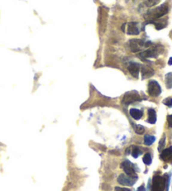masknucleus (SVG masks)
<instances>
[{"mask_svg": "<svg viewBox=\"0 0 172 191\" xmlns=\"http://www.w3.org/2000/svg\"><path fill=\"white\" fill-rule=\"evenodd\" d=\"M167 122L169 124V127H172V114L169 115L167 117Z\"/></svg>", "mask_w": 172, "mask_h": 191, "instance_id": "24", "label": "nucleus"}, {"mask_svg": "<svg viewBox=\"0 0 172 191\" xmlns=\"http://www.w3.org/2000/svg\"><path fill=\"white\" fill-rule=\"evenodd\" d=\"M150 24H154L155 29L157 30H160L167 26L168 20L167 19H158L156 20L150 22Z\"/></svg>", "mask_w": 172, "mask_h": 191, "instance_id": "11", "label": "nucleus"}, {"mask_svg": "<svg viewBox=\"0 0 172 191\" xmlns=\"http://www.w3.org/2000/svg\"><path fill=\"white\" fill-rule=\"evenodd\" d=\"M159 2H160V0H145L143 4L144 5V7L151 8L153 6H155V5L158 4Z\"/></svg>", "mask_w": 172, "mask_h": 191, "instance_id": "18", "label": "nucleus"}, {"mask_svg": "<svg viewBox=\"0 0 172 191\" xmlns=\"http://www.w3.org/2000/svg\"><path fill=\"white\" fill-rule=\"evenodd\" d=\"M165 184H166V182H165V178L159 176V175L154 176L153 179H152L151 191H164Z\"/></svg>", "mask_w": 172, "mask_h": 191, "instance_id": "4", "label": "nucleus"}, {"mask_svg": "<svg viewBox=\"0 0 172 191\" xmlns=\"http://www.w3.org/2000/svg\"><path fill=\"white\" fill-rule=\"evenodd\" d=\"M140 68H141V65L139 64L138 63H131L129 65V71L130 72V74L133 76L134 78H138V74H139V71H140Z\"/></svg>", "mask_w": 172, "mask_h": 191, "instance_id": "10", "label": "nucleus"}, {"mask_svg": "<svg viewBox=\"0 0 172 191\" xmlns=\"http://www.w3.org/2000/svg\"><path fill=\"white\" fill-rule=\"evenodd\" d=\"M121 168L124 169L125 172V174H128L129 176H133V177H138L136 172L133 169V164H132V163L129 160H126L124 163H122L121 164Z\"/></svg>", "mask_w": 172, "mask_h": 191, "instance_id": "9", "label": "nucleus"}, {"mask_svg": "<svg viewBox=\"0 0 172 191\" xmlns=\"http://www.w3.org/2000/svg\"><path fill=\"white\" fill-rule=\"evenodd\" d=\"M148 93L151 97H159L161 94V87L159 84L155 80H151L148 84Z\"/></svg>", "mask_w": 172, "mask_h": 191, "instance_id": "5", "label": "nucleus"}, {"mask_svg": "<svg viewBox=\"0 0 172 191\" xmlns=\"http://www.w3.org/2000/svg\"><path fill=\"white\" fill-rule=\"evenodd\" d=\"M137 191H145V188H144V185H141L138 188Z\"/></svg>", "mask_w": 172, "mask_h": 191, "instance_id": "26", "label": "nucleus"}, {"mask_svg": "<svg viewBox=\"0 0 172 191\" xmlns=\"http://www.w3.org/2000/svg\"><path fill=\"white\" fill-rule=\"evenodd\" d=\"M165 137H164L163 138L159 141V147H158V150H159V151H162V150H163V148L165 147Z\"/></svg>", "mask_w": 172, "mask_h": 191, "instance_id": "23", "label": "nucleus"}, {"mask_svg": "<svg viewBox=\"0 0 172 191\" xmlns=\"http://www.w3.org/2000/svg\"><path fill=\"white\" fill-rule=\"evenodd\" d=\"M142 153V151L139 149V148H138V147H133V149H132V155H133V157L134 158H137L140 154Z\"/></svg>", "mask_w": 172, "mask_h": 191, "instance_id": "21", "label": "nucleus"}, {"mask_svg": "<svg viewBox=\"0 0 172 191\" xmlns=\"http://www.w3.org/2000/svg\"><path fill=\"white\" fill-rule=\"evenodd\" d=\"M138 101H140V97H139V94L136 91H132L127 92L123 99V102L127 105H129L132 102H138Z\"/></svg>", "mask_w": 172, "mask_h": 191, "instance_id": "8", "label": "nucleus"}, {"mask_svg": "<svg viewBox=\"0 0 172 191\" xmlns=\"http://www.w3.org/2000/svg\"><path fill=\"white\" fill-rule=\"evenodd\" d=\"M133 129L137 134H143L144 132V127L142 125H134L133 124Z\"/></svg>", "mask_w": 172, "mask_h": 191, "instance_id": "19", "label": "nucleus"}, {"mask_svg": "<svg viewBox=\"0 0 172 191\" xmlns=\"http://www.w3.org/2000/svg\"><path fill=\"white\" fill-rule=\"evenodd\" d=\"M129 114L130 116L135 120H139L143 117V111L139 109H136V108H132L129 111Z\"/></svg>", "mask_w": 172, "mask_h": 191, "instance_id": "14", "label": "nucleus"}, {"mask_svg": "<svg viewBox=\"0 0 172 191\" xmlns=\"http://www.w3.org/2000/svg\"><path fill=\"white\" fill-rule=\"evenodd\" d=\"M155 136H151V135H149L147 134L144 136V143L145 145H148L150 146L153 143H155Z\"/></svg>", "mask_w": 172, "mask_h": 191, "instance_id": "16", "label": "nucleus"}, {"mask_svg": "<svg viewBox=\"0 0 172 191\" xmlns=\"http://www.w3.org/2000/svg\"><path fill=\"white\" fill-rule=\"evenodd\" d=\"M141 74H142L143 79H145V78H150L152 76H154L155 74V71L154 70L148 66V65H141Z\"/></svg>", "mask_w": 172, "mask_h": 191, "instance_id": "12", "label": "nucleus"}, {"mask_svg": "<svg viewBox=\"0 0 172 191\" xmlns=\"http://www.w3.org/2000/svg\"><path fill=\"white\" fill-rule=\"evenodd\" d=\"M124 25L125 26V25ZM126 25L125 27H127V30H124V32L129 35H137L141 31V25L138 22H130Z\"/></svg>", "mask_w": 172, "mask_h": 191, "instance_id": "7", "label": "nucleus"}, {"mask_svg": "<svg viewBox=\"0 0 172 191\" xmlns=\"http://www.w3.org/2000/svg\"><path fill=\"white\" fill-rule=\"evenodd\" d=\"M165 85L168 89L172 88V72H169L165 75Z\"/></svg>", "mask_w": 172, "mask_h": 191, "instance_id": "17", "label": "nucleus"}, {"mask_svg": "<svg viewBox=\"0 0 172 191\" xmlns=\"http://www.w3.org/2000/svg\"><path fill=\"white\" fill-rule=\"evenodd\" d=\"M143 162L146 164V165H150L151 164L152 162V158H151L150 153H145L144 156L143 158Z\"/></svg>", "mask_w": 172, "mask_h": 191, "instance_id": "20", "label": "nucleus"}, {"mask_svg": "<svg viewBox=\"0 0 172 191\" xmlns=\"http://www.w3.org/2000/svg\"><path fill=\"white\" fill-rule=\"evenodd\" d=\"M172 157V146L169 147L168 149H165L161 152L160 154V158L163 161H168L171 159V158Z\"/></svg>", "mask_w": 172, "mask_h": 191, "instance_id": "13", "label": "nucleus"}, {"mask_svg": "<svg viewBox=\"0 0 172 191\" xmlns=\"http://www.w3.org/2000/svg\"><path fill=\"white\" fill-rule=\"evenodd\" d=\"M116 191H131L129 189H126V188H121V187H116L115 188Z\"/></svg>", "mask_w": 172, "mask_h": 191, "instance_id": "25", "label": "nucleus"}, {"mask_svg": "<svg viewBox=\"0 0 172 191\" xmlns=\"http://www.w3.org/2000/svg\"><path fill=\"white\" fill-rule=\"evenodd\" d=\"M168 12H169V6L167 4H163L157 8L147 11L146 13H144V18L147 21H149L148 23H150V22L154 21V20H156L158 19L163 17L164 15L167 14Z\"/></svg>", "mask_w": 172, "mask_h": 191, "instance_id": "1", "label": "nucleus"}, {"mask_svg": "<svg viewBox=\"0 0 172 191\" xmlns=\"http://www.w3.org/2000/svg\"><path fill=\"white\" fill-rule=\"evenodd\" d=\"M138 177L129 176L126 174H122L118 178V182L124 186H133L137 181Z\"/></svg>", "mask_w": 172, "mask_h": 191, "instance_id": "6", "label": "nucleus"}, {"mask_svg": "<svg viewBox=\"0 0 172 191\" xmlns=\"http://www.w3.org/2000/svg\"><path fill=\"white\" fill-rule=\"evenodd\" d=\"M163 103L168 107H172V97L165 98L163 101Z\"/></svg>", "mask_w": 172, "mask_h": 191, "instance_id": "22", "label": "nucleus"}, {"mask_svg": "<svg viewBox=\"0 0 172 191\" xmlns=\"http://www.w3.org/2000/svg\"><path fill=\"white\" fill-rule=\"evenodd\" d=\"M168 64H169L170 65H172V57H171V58H170L169 61H168Z\"/></svg>", "mask_w": 172, "mask_h": 191, "instance_id": "27", "label": "nucleus"}, {"mask_svg": "<svg viewBox=\"0 0 172 191\" xmlns=\"http://www.w3.org/2000/svg\"><path fill=\"white\" fill-rule=\"evenodd\" d=\"M156 120H157V117H156V112L154 109H149L148 110V120L147 122L150 123V124H155L156 123Z\"/></svg>", "mask_w": 172, "mask_h": 191, "instance_id": "15", "label": "nucleus"}, {"mask_svg": "<svg viewBox=\"0 0 172 191\" xmlns=\"http://www.w3.org/2000/svg\"><path fill=\"white\" fill-rule=\"evenodd\" d=\"M152 43L150 41H144L143 39H130L129 42V46L130 48V51L133 53H138L141 51L144 48H147L151 45Z\"/></svg>", "mask_w": 172, "mask_h": 191, "instance_id": "3", "label": "nucleus"}, {"mask_svg": "<svg viewBox=\"0 0 172 191\" xmlns=\"http://www.w3.org/2000/svg\"><path fill=\"white\" fill-rule=\"evenodd\" d=\"M163 50V47L161 45H155L151 48H149L146 51L139 53L138 57L142 59V60H146L147 58H157L158 55L161 54Z\"/></svg>", "mask_w": 172, "mask_h": 191, "instance_id": "2", "label": "nucleus"}]
</instances>
